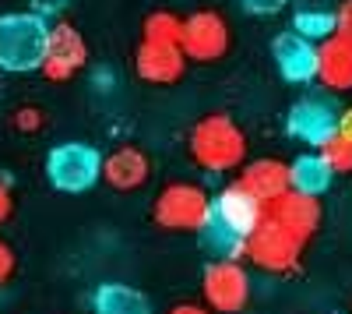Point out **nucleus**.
<instances>
[{"label": "nucleus", "mask_w": 352, "mask_h": 314, "mask_svg": "<svg viewBox=\"0 0 352 314\" xmlns=\"http://www.w3.org/2000/svg\"><path fill=\"white\" fill-rule=\"evenodd\" d=\"M180 50L187 53V61L194 64H215L229 53V21L204 8V11H194L184 18V43Z\"/></svg>", "instance_id": "obj_6"}, {"label": "nucleus", "mask_w": 352, "mask_h": 314, "mask_svg": "<svg viewBox=\"0 0 352 314\" xmlns=\"http://www.w3.org/2000/svg\"><path fill=\"white\" fill-rule=\"evenodd\" d=\"M50 46V25L36 11L0 14V67L11 74L39 71Z\"/></svg>", "instance_id": "obj_2"}, {"label": "nucleus", "mask_w": 352, "mask_h": 314, "mask_svg": "<svg viewBox=\"0 0 352 314\" xmlns=\"http://www.w3.org/2000/svg\"><path fill=\"white\" fill-rule=\"evenodd\" d=\"M317 156L324 159V166L331 169V177L352 174V138H345L342 131H335V134H328L324 141H320Z\"/></svg>", "instance_id": "obj_20"}, {"label": "nucleus", "mask_w": 352, "mask_h": 314, "mask_svg": "<svg viewBox=\"0 0 352 314\" xmlns=\"http://www.w3.org/2000/svg\"><path fill=\"white\" fill-rule=\"evenodd\" d=\"M169 314H212V307H204V304H176Z\"/></svg>", "instance_id": "obj_28"}, {"label": "nucleus", "mask_w": 352, "mask_h": 314, "mask_svg": "<svg viewBox=\"0 0 352 314\" xmlns=\"http://www.w3.org/2000/svg\"><path fill=\"white\" fill-rule=\"evenodd\" d=\"M289 180H292V191L320 198L335 177H331V169L324 166V159H320L317 152H307V156H296L289 163Z\"/></svg>", "instance_id": "obj_18"}, {"label": "nucleus", "mask_w": 352, "mask_h": 314, "mask_svg": "<svg viewBox=\"0 0 352 314\" xmlns=\"http://www.w3.org/2000/svg\"><path fill=\"white\" fill-rule=\"evenodd\" d=\"M46 177L56 191L81 194L96 180H102V156L85 141H64L46 156Z\"/></svg>", "instance_id": "obj_5"}, {"label": "nucleus", "mask_w": 352, "mask_h": 314, "mask_svg": "<svg viewBox=\"0 0 352 314\" xmlns=\"http://www.w3.org/2000/svg\"><path fill=\"white\" fill-rule=\"evenodd\" d=\"M272 56H275L278 74H282L285 81H296V85L317 81V43L303 39L300 32H282V36H275Z\"/></svg>", "instance_id": "obj_12"}, {"label": "nucleus", "mask_w": 352, "mask_h": 314, "mask_svg": "<svg viewBox=\"0 0 352 314\" xmlns=\"http://www.w3.org/2000/svg\"><path fill=\"white\" fill-rule=\"evenodd\" d=\"M92 311L96 314H152V304L134 286H124V282H102V286L92 293Z\"/></svg>", "instance_id": "obj_17"}, {"label": "nucleus", "mask_w": 352, "mask_h": 314, "mask_svg": "<svg viewBox=\"0 0 352 314\" xmlns=\"http://www.w3.org/2000/svg\"><path fill=\"white\" fill-rule=\"evenodd\" d=\"M303 240L296 233H289L282 222L261 216L257 230L247 237V251L243 258H250V265H257L261 272H272V275H289L300 269L303 258Z\"/></svg>", "instance_id": "obj_4"}, {"label": "nucleus", "mask_w": 352, "mask_h": 314, "mask_svg": "<svg viewBox=\"0 0 352 314\" xmlns=\"http://www.w3.org/2000/svg\"><path fill=\"white\" fill-rule=\"evenodd\" d=\"M204 304L219 314H236L250 300V272L243 262H212L201 275Z\"/></svg>", "instance_id": "obj_7"}, {"label": "nucleus", "mask_w": 352, "mask_h": 314, "mask_svg": "<svg viewBox=\"0 0 352 314\" xmlns=\"http://www.w3.org/2000/svg\"><path fill=\"white\" fill-rule=\"evenodd\" d=\"M264 216L282 222L289 233H296L303 244H310L320 230V219H324V212H320V202L310 194H300V191H285L282 198H275V202L264 205Z\"/></svg>", "instance_id": "obj_10"}, {"label": "nucleus", "mask_w": 352, "mask_h": 314, "mask_svg": "<svg viewBox=\"0 0 352 314\" xmlns=\"http://www.w3.org/2000/svg\"><path fill=\"white\" fill-rule=\"evenodd\" d=\"M11 275H14V251L0 240V286H4Z\"/></svg>", "instance_id": "obj_25"}, {"label": "nucleus", "mask_w": 352, "mask_h": 314, "mask_svg": "<svg viewBox=\"0 0 352 314\" xmlns=\"http://www.w3.org/2000/svg\"><path fill=\"white\" fill-rule=\"evenodd\" d=\"M335 36L352 43V0H342V4L335 8Z\"/></svg>", "instance_id": "obj_23"}, {"label": "nucleus", "mask_w": 352, "mask_h": 314, "mask_svg": "<svg viewBox=\"0 0 352 314\" xmlns=\"http://www.w3.org/2000/svg\"><path fill=\"white\" fill-rule=\"evenodd\" d=\"M264 216V205L257 202L254 194H247L236 180L226 184L219 194H215V212H212V226H219L222 233L236 237L247 244V237L257 230V222Z\"/></svg>", "instance_id": "obj_8"}, {"label": "nucleus", "mask_w": 352, "mask_h": 314, "mask_svg": "<svg viewBox=\"0 0 352 314\" xmlns=\"http://www.w3.org/2000/svg\"><path fill=\"white\" fill-rule=\"evenodd\" d=\"M141 43H159V46H180L184 43V18L173 11H152L141 21Z\"/></svg>", "instance_id": "obj_19"}, {"label": "nucleus", "mask_w": 352, "mask_h": 314, "mask_svg": "<svg viewBox=\"0 0 352 314\" xmlns=\"http://www.w3.org/2000/svg\"><path fill=\"white\" fill-rule=\"evenodd\" d=\"M215 212V194L194 180H173L155 194L152 219L169 233H204Z\"/></svg>", "instance_id": "obj_3"}, {"label": "nucleus", "mask_w": 352, "mask_h": 314, "mask_svg": "<svg viewBox=\"0 0 352 314\" xmlns=\"http://www.w3.org/2000/svg\"><path fill=\"white\" fill-rule=\"evenodd\" d=\"M289 134L307 141V145H320L328 134L338 131V113L324 103V99H300L296 106L289 109V121H285Z\"/></svg>", "instance_id": "obj_15"}, {"label": "nucleus", "mask_w": 352, "mask_h": 314, "mask_svg": "<svg viewBox=\"0 0 352 314\" xmlns=\"http://www.w3.org/2000/svg\"><path fill=\"white\" fill-rule=\"evenodd\" d=\"M236 184H240L247 194H254L261 205H268V202H275V198H282L285 191H292L289 163H282V159H275V156L250 159V163L240 169Z\"/></svg>", "instance_id": "obj_13"}, {"label": "nucleus", "mask_w": 352, "mask_h": 314, "mask_svg": "<svg viewBox=\"0 0 352 314\" xmlns=\"http://www.w3.org/2000/svg\"><path fill=\"white\" fill-rule=\"evenodd\" d=\"M240 4H243L247 11H254V14H278L289 0H240Z\"/></svg>", "instance_id": "obj_24"}, {"label": "nucleus", "mask_w": 352, "mask_h": 314, "mask_svg": "<svg viewBox=\"0 0 352 314\" xmlns=\"http://www.w3.org/2000/svg\"><path fill=\"white\" fill-rule=\"evenodd\" d=\"M88 64V46L85 36L71 21H56L50 25V46H46V61H43V78L50 81H71L81 67Z\"/></svg>", "instance_id": "obj_9"}, {"label": "nucleus", "mask_w": 352, "mask_h": 314, "mask_svg": "<svg viewBox=\"0 0 352 314\" xmlns=\"http://www.w3.org/2000/svg\"><path fill=\"white\" fill-rule=\"evenodd\" d=\"M187 53L180 46H159V43H138L134 50V71L148 85H176L187 74Z\"/></svg>", "instance_id": "obj_11"}, {"label": "nucleus", "mask_w": 352, "mask_h": 314, "mask_svg": "<svg viewBox=\"0 0 352 314\" xmlns=\"http://www.w3.org/2000/svg\"><path fill=\"white\" fill-rule=\"evenodd\" d=\"M292 32H300V36L310 39V43H324L328 36H335V11H331V14L300 11V14H296V28H292Z\"/></svg>", "instance_id": "obj_21"}, {"label": "nucleus", "mask_w": 352, "mask_h": 314, "mask_svg": "<svg viewBox=\"0 0 352 314\" xmlns=\"http://www.w3.org/2000/svg\"><path fill=\"white\" fill-rule=\"evenodd\" d=\"M28 4H32V11H36L39 18H46V14H56V11H60L67 0H28Z\"/></svg>", "instance_id": "obj_26"}, {"label": "nucleus", "mask_w": 352, "mask_h": 314, "mask_svg": "<svg viewBox=\"0 0 352 314\" xmlns=\"http://www.w3.org/2000/svg\"><path fill=\"white\" fill-rule=\"evenodd\" d=\"M190 159L204 174H232L247 166V134L229 113H204L187 138Z\"/></svg>", "instance_id": "obj_1"}, {"label": "nucleus", "mask_w": 352, "mask_h": 314, "mask_svg": "<svg viewBox=\"0 0 352 314\" xmlns=\"http://www.w3.org/2000/svg\"><path fill=\"white\" fill-rule=\"evenodd\" d=\"M11 209H14V202H11V191H8V184H0V222H4V219L11 216Z\"/></svg>", "instance_id": "obj_27"}, {"label": "nucleus", "mask_w": 352, "mask_h": 314, "mask_svg": "<svg viewBox=\"0 0 352 314\" xmlns=\"http://www.w3.org/2000/svg\"><path fill=\"white\" fill-rule=\"evenodd\" d=\"M317 81L328 92H352V43L342 36L317 43Z\"/></svg>", "instance_id": "obj_16"}, {"label": "nucleus", "mask_w": 352, "mask_h": 314, "mask_svg": "<svg viewBox=\"0 0 352 314\" xmlns=\"http://www.w3.org/2000/svg\"><path fill=\"white\" fill-rule=\"evenodd\" d=\"M11 124H14V131H21V134H36V131L43 127V109H39V106H21V109H14Z\"/></svg>", "instance_id": "obj_22"}, {"label": "nucleus", "mask_w": 352, "mask_h": 314, "mask_svg": "<svg viewBox=\"0 0 352 314\" xmlns=\"http://www.w3.org/2000/svg\"><path fill=\"white\" fill-rule=\"evenodd\" d=\"M338 131H342L345 138H352V106H345V109L338 113Z\"/></svg>", "instance_id": "obj_29"}, {"label": "nucleus", "mask_w": 352, "mask_h": 314, "mask_svg": "<svg viewBox=\"0 0 352 314\" xmlns=\"http://www.w3.org/2000/svg\"><path fill=\"white\" fill-rule=\"evenodd\" d=\"M152 177V159L138 145H116L109 156H102V180L113 191H138Z\"/></svg>", "instance_id": "obj_14"}]
</instances>
